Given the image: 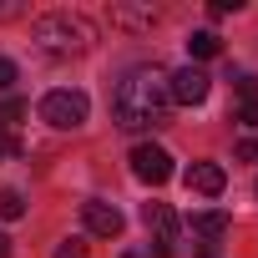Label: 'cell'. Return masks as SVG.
<instances>
[{
  "mask_svg": "<svg viewBox=\"0 0 258 258\" xmlns=\"http://www.w3.org/2000/svg\"><path fill=\"white\" fill-rule=\"evenodd\" d=\"M142 223L157 233V258H167V253H172V233H177V213H172L167 203H147V208H142Z\"/></svg>",
  "mask_w": 258,
  "mask_h": 258,
  "instance_id": "7",
  "label": "cell"
},
{
  "mask_svg": "<svg viewBox=\"0 0 258 258\" xmlns=\"http://www.w3.org/2000/svg\"><path fill=\"white\" fill-rule=\"evenodd\" d=\"M81 253H86V243H76V238H66V243L56 248V258H81Z\"/></svg>",
  "mask_w": 258,
  "mask_h": 258,
  "instance_id": "16",
  "label": "cell"
},
{
  "mask_svg": "<svg viewBox=\"0 0 258 258\" xmlns=\"http://www.w3.org/2000/svg\"><path fill=\"white\" fill-rule=\"evenodd\" d=\"M0 218H6V223H16V218H26V198H21L16 187H6V192H0Z\"/></svg>",
  "mask_w": 258,
  "mask_h": 258,
  "instance_id": "12",
  "label": "cell"
},
{
  "mask_svg": "<svg viewBox=\"0 0 258 258\" xmlns=\"http://www.w3.org/2000/svg\"><path fill=\"white\" fill-rule=\"evenodd\" d=\"M238 6H243V0H213V6H208V11H213V16H233Z\"/></svg>",
  "mask_w": 258,
  "mask_h": 258,
  "instance_id": "19",
  "label": "cell"
},
{
  "mask_svg": "<svg viewBox=\"0 0 258 258\" xmlns=\"http://www.w3.org/2000/svg\"><path fill=\"white\" fill-rule=\"evenodd\" d=\"M172 116V86L162 66H132L111 91V121L121 132H152Z\"/></svg>",
  "mask_w": 258,
  "mask_h": 258,
  "instance_id": "1",
  "label": "cell"
},
{
  "mask_svg": "<svg viewBox=\"0 0 258 258\" xmlns=\"http://www.w3.org/2000/svg\"><path fill=\"white\" fill-rule=\"evenodd\" d=\"M81 223H86V233H96V238H116V233H121L116 203H101V198H86V203H81Z\"/></svg>",
  "mask_w": 258,
  "mask_h": 258,
  "instance_id": "6",
  "label": "cell"
},
{
  "mask_svg": "<svg viewBox=\"0 0 258 258\" xmlns=\"http://www.w3.org/2000/svg\"><path fill=\"white\" fill-rule=\"evenodd\" d=\"M187 228H192V238H203V248H213L218 238H228L233 218H228V213H192V218H187Z\"/></svg>",
  "mask_w": 258,
  "mask_h": 258,
  "instance_id": "9",
  "label": "cell"
},
{
  "mask_svg": "<svg viewBox=\"0 0 258 258\" xmlns=\"http://www.w3.org/2000/svg\"><path fill=\"white\" fill-rule=\"evenodd\" d=\"M238 157H243V162H258V142L243 137V142H238Z\"/></svg>",
  "mask_w": 258,
  "mask_h": 258,
  "instance_id": "18",
  "label": "cell"
},
{
  "mask_svg": "<svg viewBox=\"0 0 258 258\" xmlns=\"http://www.w3.org/2000/svg\"><path fill=\"white\" fill-rule=\"evenodd\" d=\"M238 121H243V126H258V101H243V106H238Z\"/></svg>",
  "mask_w": 258,
  "mask_h": 258,
  "instance_id": "17",
  "label": "cell"
},
{
  "mask_svg": "<svg viewBox=\"0 0 258 258\" xmlns=\"http://www.w3.org/2000/svg\"><path fill=\"white\" fill-rule=\"evenodd\" d=\"M253 192H258V182H253Z\"/></svg>",
  "mask_w": 258,
  "mask_h": 258,
  "instance_id": "23",
  "label": "cell"
},
{
  "mask_svg": "<svg viewBox=\"0 0 258 258\" xmlns=\"http://www.w3.org/2000/svg\"><path fill=\"white\" fill-rule=\"evenodd\" d=\"M86 116H91V101L76 86H61V91H46L41 96V121H51L56 132H76Z\"/></svg>",
  "mask_w": 258,
  "mask_h": 258,
  "instance_id": "3",
  "label": "cell"
},
{
  "mask_svg": "<svg viewBox=\"0 0 258 258\" xmlns=\"http://www.w3.org/2000/svg\"><path fill=\"white\" fill-rule=\"evenodd\" d=\"M0 258H11V238H0Z\"/></svg>",
  "mask_w": 258,
  "mask_h": 258,
  "instance_id": "21",
  "label": "cell"
},
{
  "mask_svg": "<svg viewBox=\"0 0 258 258\" xmlns=\"http://www.w3.org/2000/svg\"><path fill=\"white\" fill-rule=\"evenodd\" d=\"M31 41H36L41 56L71 61V56H86V51L96 46V26H91L86 16H76V11H46V16H36Z\"/></svg>",
  "mask_w": 258,
  "mask_h": 258,
  "instance_id": "2",
  "label": "cell"
},
{
  "mask_svg": "<svg viewBox=\"0 0 258 258\" xmlns=\"http://www.w3.org/2000/svg\"><path fill=\"white\" fill-rule=\"evenodd\" d=\"M228 187V172L218 162H192L187 167V192H203V198H218Z\"/></svg>",
  "mask_w": 258,
  "mask_h": 258,
  "instance_id": "8",
  "label": "cell"
},
{
  "mask_svg": "<svg viewBox=\"0 0 258 258\" xmlns=\"http://www.w3.org/2000/svg\"><path fill=\"white\" fill-rule=\"evenodd\" d=\"M218 46H223V41H218L213 31H192V41H187V51H192L198 61H208V56H218Z\"/></svg>",
  "mask_w": 258,
  "mask_h": 258,
  "instance_id": "11",
  "label": "cell"
},
{
  "mask_svg": "<svg viewBox=\"0 0 258 258\" xmlns=\"http://www.w3.org/2000/svg\"><path fill=\"white\" fill-rule=\"evenodd\" d=\"M132 172H137V182L162 187V182L172 177V152L157 147V142H142V147H132Z\"/></svg>",
  "mask_w": 258,
  "mask_h": 258,
  "instance_id": "4",
  "label": "cell"
},
{
  "mask_svg": "<svg viewBox=\"0 0 258 258\" xmlns=\"http://www.w3.org/2000/svg\"><path fill=\"white\" fill-rule=\"evenodd\" d=\"M16 152H21V142H16V137L6 132V121H0V162H11Z\"/></svg>",
  "mask_w": 258,
  "mask_h": 258,
  "instance_id": "14",
  "label": "cell"
},
{
  "mask_svg": "<svg viewBox=\"0 0 258 258\" xmlns=\"http://www.w3.org/2000/svg\"><path fill=\"white\" fill-rule=\"evenodd\" d=\"M167 86H172V101L177 106H203L208 91H213V76L198 71V66H182V71H167Z\"/></svg>",
  "mask_w": 258,
  "mask_h": 258,
  "instance_id": "5",
  "label": "cell"
},
{
  "mask_svg": "<svg viewBox=\"0 0 258 258\" xmlns=\"http://www.w3.org/2000/svg\"><path fill=\"white\" fill-rule=\"evenodd\" d=\"M233 91H238L243 101H258V76H253V71H238V76H233Z\"/></svg>",
  "mask_w": 258,
  "mask_h": 258,
  "instance_id": "13",
  "label": "cell"
},
{
  "mask_svg": "<svg viewBox=\"0 0 258 258\" xmlns=\"http://www.w3.org/2000/svg\"><path fill=\"white\" fill-rule=\"evenodd\" d=\"M16 76H21V71H16V61H11V56H0V91H11V86H16Z\"/></svg>",
  "mask_w": 258,
  "mask_h": 258,
  "instance_id": "15",
  "label": "cell"
},
{
  "mask_svg": "<svg viewBox=\"0 0 258 258\" xmlns=\"http://www.w3.org/2000/svg\"><path fill=\"white\" fill-rule=\"evenodd\" d=\"M157 21V6H111V26H126V31H147Z\"/></svg>",
  "mask_w": 258,
  "mask_h": 258,
  "instance_id": "10",
  "label": "cell"
},
{
  "mask_svg": "<svg viewBox=\"0 0 258 258\" xmlns=\"http://www.w3.org/2000/svg\"><path fill=\"white\" fill-rule=\"evenodd\" d=\"M21 11H26V6H16V0H6V6H0V21H16Z\"/></svg>",
  "mask_w": 258,
  "mask_h": 258,
  "instance_id": "20",
  "label": "cell"
},
{
  "mask_svg": "<svg viewBox=\"0 0 258 258\" xmlns=\"http://www.w3.org/2000/svg\"><path fill=\"white\" fill-rule=\"evenodd\" d=\"M121 258H142V253H121Z\"/></svg>",
  "mask_w": 258,
  "mask_h": 258,
  "instance_id": "22",
  "label": "cell"
}]
</instances>
